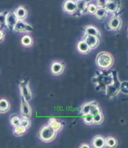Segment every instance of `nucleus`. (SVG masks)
Segmentation results:
<instances>
[{"label":"nucleus","instance_id":"f257e3e1","mask_svg":"<svg viewBox=\"0 0 128 148\" xmlns=\"http://www.w3.org/2000/svg\"><path fill=\"white\" fill-rule=\"evenodd\" d=\"M114 57L109 52L102 51L97 55L95 62L98 68L103 70L111 68L114 65Z\"/></svg>","mask_w":128,"mask_h":148},{"label":"nucleus","instance_id":"f03ea898","mask_svg":"<svg viewBox=\"0 0 128 148\" xmlns=\"http://www.w3.org/2000/svg\"><path fill=\"white\" fill-rule=\"evenodd\" d=\"M57 131H54L53 128H51L48 125H44L42 127L38 133V137L42 142L45 143H48L55 139L57 136Z\"/></svg>","mask_w":128,"mask_h":148},{"label":"nucleus","instance_id":"7ed1b4c3","mask_svg":"<svg viewBox=\"0 0 128 148\" xmlns=\"http://www.w3.org/2000/svg\"><path fill=\"white\" fill-rule=\"evenodd\" d=\"M18 86L21 97H23L27 101L29 102L32 98V95L29 84V81L27 79H22L19 82Z\"/></svg>","mask_w":128,"mask_h":148},{"label":"nucleus","instance_id":"20e7f679","mask_svg":"<svg viewBox=\"0 0 128 148\" xmlns=\"http://www.w3.org/2000/svg\"><path fill=\"white\" fill-rule=\"evenodd\" d=\"M13 31L19 33H29L34 31V29L24 20H18L13 27Z\"/></svg>","mask_w":128,"mask_h":148},{"label":"nucleus","instance_id":"39448f33","mask_svg":"<svg viewBox=\"0 0 128 148\" xmlns=\"http://www.w3.org/2000/svg\"><path fill=\"white\" fill-rule=\"evenodd\" d=\"M104 8L108 13L117 15L122 8V3L120 0H108Z\"/></svg>","mask_w":128,"mask_h":148},{"label":"nucleus","instance_id":"423d86ee","mask_svg":"<svg viewBox=\"0 0 128 148\" xmlns=\"http://www.w3.org/2000/svg\"><path fill=\"white\" fill-rule=\"evenodd\" d=\"M122 21L120 17L118 16H114L110 18L108 23V27L111 30L113 31H119L122 28Z\"/></svg>","mask_w":128,"mask_h":148},{"label":"nucleus","instance_id":"0eeeda50","mask_svg":"<svg viewBox=\"0 0 128 148\" xmlns=\"http://www.w3.org/2000/svg\"><path fill=\"white\" fill-rule=\"evenodd\" d=\"M63 10L69 15H74L77 10V3L75 0H65L62 5Z\"/></svg>","mask_w":128,"mask_h":148},{"label":"nucleus","instance_id":"6e6552de","mask_svg":"<svg viewBox=\"0 0 128 148\" xmlns=\"http://www.w3.org/2000/svg\"><path fill=\"white\" fill-rule=\"evenodd\" d=\"M18 19L16 17L14 12H8L5 17V24L7 29L10 31H13V27L16 25V22Z\"/></svg>","mask_w":128,"mask_h":148},{"label":"nucleus","instance_id":"1a4fd4ad","mask_svg":"<svg viewBox=\"0 0 128 148\" xmlns=\"http://www.w3.org/2000/svg\"><path fill=\"white\" fill-rule=\"evenodd\" d=\"M65 68V64L63 62L56 61L51 64V71L54 76H60L64 72Z\"/></svg>","mask_w":128,"mask_h":148},{"label":"nucleus","instance_id":"9d476101","mask_svg":"<svg viewBox=\"0 0 128 148\" xmlns=\"http://www.w3.org/2000/svg\"><path fill=\"white\" fill-rule=\"evenodd\" d=\"M83 40L85 41L86 44L89 46L91 49H96L99 46V44H100V39H99V38L94 36V35H84Z\"/></svg>","mask_w":128,"mask_h":148},{"label":"nucleus","instance_id":"9b49d317","mask_svg":"<svg viewBox=\"0 0 128 148\" xmlns=\"http://www.w3.org/2000/svg\"><path fill=\"white\" fill-rule=\"evenodd\" d=\"M21 114L22 117L30 118L32 116V108L29 104L28 101H26L23 97H21Z\"/></svg>","mask_w":128,"mask_h":148},{"label":"nucleus","instance_id":"f8f14e48","mask_svg":"<svg viewBox=\"0 0 128 148\" xmlns=\"http://www.w3.org/2000/svg\"><path fill=\"white\" fill-rule=\"evenodd\" d=\"M77 10L74 15H76V16H81L82 15H85L88 13L87 12V6L88 3L86 2L85 0H77Z\"/></svg>","mask_w":128,"mask_h":148},{"label":"nucleus","instance_id":"ddd939ff","mask_svg":"<svg viewBox=\"0 0 128 148\" xmlns=\"http://www.w3.org/2000/svg\"><path fill=\"white\" fill-rule=\"evenodd\" d=\"M92 145L93 147L103 148L106 147V138L103 136L97 135L92 140Z\"/></svg>","mask_w":128,"mask_h":148},{"label":"nucleus","instance_id":"4468645a","mask_svg":"<svg viewBox=\"0 0 128 148\" xmlns=\"http://www.w3.org/2000/svg\"><path fill=\"white\" fill-rule=\"evenodd\" d=\"M84 33H85V35H94V36H96L99 38L101 37V32H100V29L93 25H88L85 27Z\"/></svg>","mask_w":128,"mask_h":148},{"label":"nucleus","instance_id":"2eb2a0df","mask_svg":"<svg viewBox=\"0 0 128 148\" xmlns=\"http://www.w3.org/2000/svg\"><path fill=\"white\" fill-rule=\"evenodd\" d=\"M48 125L57 132L60 131L63 128V125L61 123L60 120H58V119L54 118V117H51V118L49 119Z\"/></svg>","mask_w":128,"mask_h":148},{"label":"nucleus","instance_id":"dca6fc26","mask_svg":"<svg viewBox=\"0 0 128 148\" xmlns=\"http://www.w3.org/2000/svg\"><path fill=\"white\" fill-rule=\"evenodd\" d=\"M14 13L18 20H25L28 16V11H27V8L24 6L18 7Z\"/></svg>","mask_w":128,"mask_h":148},{"label":"nucleus","instance_id":"f3484780","mask_svg":"<svg viewBox=\"0 0 128 148\" xmlns=\"http://www.w3.org/2000/svg\"><path fill=\"white\" fill-rule=\"evenodd\" d=\"M77 50L78 51V52H80L81 54H86L90 52V51L92 49L89 48V46L86 44L85 41L84 40L79 41L78 43L77 44Z\"/></svg>","mask_w":128,"mask_h":148},{"label":"nucleus","instance_id":"a211bd4d","mask_svg":"<svg viewBox=\"0 0 128 148\" xmlns=\"http://www.w3.org/2000/svg\"><path fill=\"white\" fill-rule=\"evenodd\" d=\"M94 16L99 20H104L108 16V12L105 8H102V7H97L96 11H95Z\"/></svg>","mask_w":128,"mask_h":148},{"label":"nucleus","instance_id":"6ab92c4d","mask_svg":"<svg viewBox=\"0 0 128 148\" xmlns=\"http://www.w3.org/2000/svg\"><path fill=\"white\" fill-rule=\"evenodd\" d=\"M10 108V104L9 101L6 99H0V113L5 114L9 111Z\"/></svg>","mask_w":128,"mask_h":148},{"label":"nucleus","instance_id":"aec40b11","mask_svg":"<svg viewBox=\"0 0 128 148\" xmlns=\"http://www.w3.org/2000/svg\"><path fill=\"white\" fill-rule=\"evenodd\" d=\"M21 44H22V46H24V47H31V46H32V45H33L34 43L33 38H32L30 35H26L21 38Z\"/></svg>","mask_w":128,"mask_h":148},{"label":"nucleus","instance_id":"412c9836","mask_svg":"<svg viewBox=\"0 0 128 148\" xmlns=\"http://www.w3.org/2000/svg\"><path fill=\"white\" fill-rule=\"evenodd\" d=\"M100 112H101V109H100V107L99 106V105L97 103V102H95H95L92 103V105L91 106L89 114L94 117V116L100 113Z\"/></svg>","mask_w":128,"mask_h":148},{"label":"nucleus","instance_id":"4be33fe9","mask_svg":"<svg viewBox=\"0 0 128 148\" xmlns=\"http://www.w3.org/2000/svg\"><path fill=\"white\" fill-rule=\"evenodd\" d=\"M26 131H27V129L20 125L13 127V134L16 136H22L26 133Z\"/></svg>","mask_w":128,"mask_h":148},{"label":"nucleus","instance_id":"5701e85b","mask_svg":"<svg viewBox=\"0 0 128 148\" xmlns=\"http://www.w3.org/2000/svg\"><path fill=\"white\" fill-rule=\"evenodd\" d=\"M94 102H95V101H91V102H88L83 104L81 106V108H80V114H81L82 116L84 114H89L91 106L92 105V103H93Z\"/></svg>","mask_w":128,"mask_h":148},{"label":"nucleus","instance_id":"b1692460","mask_svg":"<svg viewBox=\"0 0 128 148\" xmlns=\"http://www.w3.org/2000/svg\"><path fill=\"white\" fill-rule=\"evenodd\" d=\"M117 144V140L114 137L108 136L106 139V147H115Z\"/></svg>","mask_w":128,"mask_h":148},{"label":"nucleus","instance_id":"393cba45","mask_svg":"<svg viewBox=\"0 0 128 148\" xmlns=\"http://www.w3.org/2000/svg\"><path fill=\"white\" fill-rule=\"evenodd\" d=\"M10 123L13 127L20 125V117L16 114H13L10 117Z\"/></svg>","mask_w":128,"mask_h":148},{"label":"nucleus","instance_id":"a878e982","mask_svg":"<svg viewBox=\"0 0 128 148\" xmlns=\"http://www.w3.org/2000/svg\"><path fill=\"white\" fill-rule=\"evenodd\" d=\"M103 120H104V116L102 114V112H100V113L93 117V124L100 125L103 123Z\"/></svg>","mask_w":128,"mask_h":148},{"label":"nucleus","instance_id":"bb28decb","mask_svg":"<svg viewBox=\"0 0 128 148\" xmlns=\"http://www.w3.org/2000/svg\"><path fill=\"white\" fill-rule=\"evenodd\" d=\"M31 125V122L29 120V118L26 117H22L20 118V125L23 126L26 129H28Z\"/></svg>","mask_w":128,"mask_h":148},{"label":"nucleus","instance_id":"cd10ccee","mask_svg":"<svg viewBox=\"0 0 128 148\" xmlns=\"http://www.w3.org/2000/svg\"><path fill=\"white\" fill-rule=\"evenodd\" d=\"M83 120L86 125L93 124V116H92L89 114L83 115Z\"/></svg>","mask_w":128,"mask_h":148},{"label":"nucleus","instance_id":"c85d7f7f","mask_svg":"<svg viewBox=\"0 0 128 148\" xmlns=\"http://www.w3.org/2000/svg\"><path fill=\"white\" fill-rule=\"evenodd\" d=\"M7 12L0 13V28L7 29L6 24H5V17H6Z\"/></svg>","mask_w":128,"mask_h":148},{"label":"nucleus","instance_id":"c756f323","mask_svg":"<svg viewBox=\"0 0 128 148\" xmlns=\"http://www.w3.org/2000/svg\"><path fill=\"white\" fill-rule=\"evenodd\" d=\"M97 8V6L95 4L92 3H88V6H87V12L88 13L91 15H94L95 14V11H96Z\"/></svg>","mask_w":128,"mask_h":148},{"label":"nucleus","instance_id":"7c9ffc66","mask_svg":"<svg viewBox=\"0 0 128 148\" xmlns=\"http://www.w3.org/2000/svg\"><path fill=\"white\" fill-rule=\"evenodd\" d=\"M119 90L125 94H127L128 92V89H127V82L125 81V82H122V84L119 86Z\"/></svg>","mask_w":128,"mask_h":148},{"label":"nucleus","instance_id":"2f4dec72","mask_svg":"<svg viewBox=\"0 0 128 148\" xmlns=\"http://www.w3.org/2000/svg\"><path fill=\"white\" fill-rule=\"evenodd\" d=\"M108 1V0H96L97 5V7H102V8H104V7L106 6Z\"/></svg>","mask_w":128,"mask_h":148},{"label":"nucleus","instance_id":"473e14b6","mask_svg":"<svg viewBox=\"0 0 128 148\" xmlns=\"http://www.w3.org/2000/svg\"><path fill=\"white\" fill-rule=\"evenodd\" d=\"M5 34L2 29H0V43H2L3 42L4 39H5Z\"/></svg>","mask_w":128,"mask_h":148},{"label":"nucleus","instance_id":"72a5a7b5","mask_svg":"<svg viewBox=\"0 0 128 148\" xmlns=\"http://www.w3.org/2000/svg\"><path fill=\"white\" fill-rule=\"evenodd\" d=\"M79 147L80 148H84V147L89 148V147H90V146H89V145H86V144H83V145H80Z\"/></svg>","mask_w":128,"mask_h":148}]
</instances>
